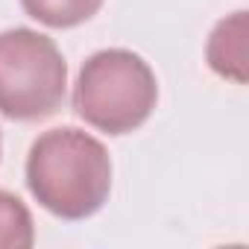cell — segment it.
Returning <instances> with one entry per match:
<instances>
[{"instance_id":"4","label":"cell","mask_w":249,"mask_h":249,"mask_svg":"<svg viewBox=\"0 0 249 249\" xmlns=\"http://www.w3.org/2000/svg\"><path fill=\"white\" fill-rule=\"evenodd\" d=\"M205 56L217 76L246 82V12H234L214 27Z\"/></svg>"},{"instance_id":"5","label":"cell","mask_w":249,"mask_h":249,"mask_svg":"<svg viewBox=\"0 0 249 249\" xmlns=\"http://www.w3.org/2000/svg\"><path fill=\"white\" fill-rule=\"evenodd\" d=\"M21 6L38 24L68 30V27H76V24L88 21L91 15H97L103 0H21Z\"/></svg>"},{"instance_id":"6","label":"cell","mask_w":249,"mask_h":249,"mask_svg":"<svg viewBox=\"0 0 249 249\" xmlns=\"http://www.w3.org/2000/svg\"><path fill=\"white\" fill-rule=\"evenodd\" d=\"M36 226L30 208L9 191H0V249H30Z\"/></svg>"},{"instance_id":"1","label":"cell","mask_w":249,"mask_h":249,"mask_svg":"<svg viewBox=\"0 0 249 249\" xmlns=\"http://www.w3.org/2000/svg\"><path fill=\"white\" fill-rule=\"evenodd\" d=\"M27 188L41 208L62 220H85L111 191L108 150L88 132L59 126L36 138L27 156Z\"/></svg>"},{"instance_id":"2","label":"cell","mask_w":249,"mask_h":249,"mask_svg":"<svg viewBox=\"0 0 249 249\" xmlns=\"http://www.w3.org/2000/svg\"><path fill=\"white\" fill-rule=\"evenodd\" d=\"M159 82L132 50L111 47L85 59L73 85V111L108 135H126L153 114Z\"/></svg>"},{"instance_id":"3","label":"cell","mask_w":249,"mask_h":249,"mask_svg":"<svg viewBox=\"0 0 249 249\" xmlns=\"http://www.w3.org/2000/svg\"><path fill=\"white\" fill-rule=\"evenodd\" d=\"M68 88V65L53 38L15 27L0 33V114L12 120L50 117Z\"/></svg>"}]
</instances>
